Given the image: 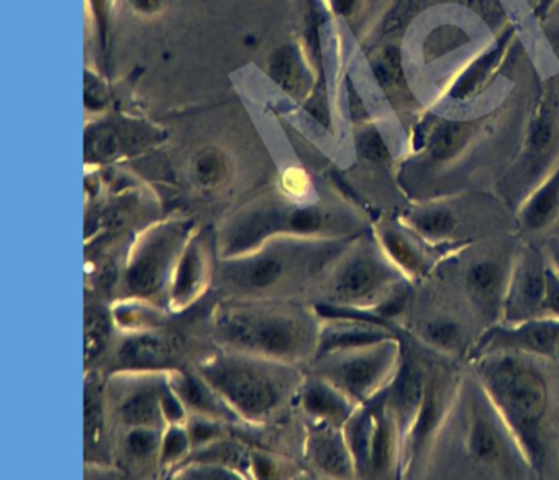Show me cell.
<instances>
[{"mask_svg":"<svg viewBox=\"0 0 559 480\" xmlns=\"http://www.w3.org/2000/svg\"><path fill=\"white\" fill-rule=\"evenodd\" d=\"M189 447H192V443L188 428H182L181 424H171L169 430L163 434L162 451H159L162 463H179L188 456Z\"/></svg>","mask_w":559,"mask_h":480,"instance_id":"1f68e13d","label":"cell"},{"mask_svg":"<svg viewBox=\"0 0 559 480\" xmlns=\"http://www.w3.org/2000/svg\"><path fill=\"white\" fill-rule=\"evenodd\" d=\"M356 0H333V5H335L336 12L342 15L352 14L353 9H355Z\"/></svg>","mask_w":559,"mask_h":480,"instance_id":"ab89813d","label":"cell"},{"mask_svg":"<svg viewBox=\"0 0 559 480\" xmlns=\"http://www.w3.org/2000/svg\"><path fill=\"white\" fill-rule=\"evenodd\" d=\"M402 225L433 250L460 248L463 244L460 243L463 218L460 212L454 211L450 205H428V207L407 211V214L402 217Z\"/></svg>","mask_w":559,"mask_h":480,"instance_id":"e0dca14e","label":"cell"},{"mask_svg":"<svg viewBox=\"0 0 559 480\" xmlns=\"http://www.w3.org/2000/svg\"><path fill=\"white\" fill-rule=\"evenodd\" d=\"M299 395L304 410L316 424L343 428L359 407L348 395L320 375L306 379Z\"/></svg>","mask_w":559,"mask_h":480,"instance_id":"d6986e66","label":"cell"},{"mask_svg":"<svg viewBox=\"0 0 559 480\" xmlns=\"http://www.w3.org/2000/svg\"><path fill=\"white\" fill-rule=\"evenodd\" d=\"M552 267H555L556 273L559 274V263H558V261H556L555 266H552Z\"/></svg>","mask_w":559,"mask_h":480,"instance_id":"60d3db41","label":"cell"},{"mask_svg":"<svg viewBox=\"0 0 559 480\" xmlns=\"http://www.w3.org/2000/svg\"><path fill=\"white\" fill-rule=\"evenodd\" d=\"M352 241L353 238H273L243 256L221 260L218 283L248 299L289 292L330 269Z\"/></svg>","mask_w":559,"mask_h":480,"instance_id":"6da1fadb","label":"cell"},{"mask_svg":"<svg viewBox=\"0 0 559 480\" xmlns=\"http://www.w3.org/2000/svg\"><path fill=\"white\" fill-rule=\"evenodd\" d=\"M189 459H191L189 463H211L230 467L240 473L248 472L253 464L250 454L240 444L231 443V441H211V443L198 447V451Z\"/></svg>","mask_w":559,"mask_h":480,"instance_id":"83f0119b","label":"cell"},{"mask_svg":"<svg viewBox=\"0 0 559 480\" xmlns=\"http://www.w3.org/2000/svg\"><path fill=\"white\" fill-rule=\"evenodd\" d=\"M414 329L421 343L450 356L461 355L469 338L463 320L448 310H435L430 316L418 320Z\"/></svg>","mask_w":559,"mask_h":480,"instance_id":"ffe728a7","label":"cell"},{"mask_svg":"<svg viewBox=\"0 0 559 480\" xmlns=\"http://www.w3.org/2000/svg\"><path fill=\"white\" fill-rule=\"evenodd\" d=\"M191 175L195 185L205 191H214L227 182L230 176V163L222 149L209 146L192 159Z\"/></svg>","mask_w":559,"mask_h":480,"instance_id":"484cf974","label":"cell"},{"mask_svg":"<svg viewBox=\"0 0 559 480\" xmlns=\"http://www.w3.org/2000/svg\"><path fill=\"white\" fill-rule=\"evenodd\" d=\"M130 4L140 14L152 15L162 9L163 0H130Z\"/></svg>","mask_w":559,"mask_h":480,"instance_id":"f35d334b","label":"cell"},{"mask_svg":"<svg viewBox=\"0 0 559 480\" xmlns=\"http://www.w3.org/2000/svg\"><path fill=\"white\" fill-rule=\"evenodd\" d=\"M86 106L87 109L100 110L106 106V89L99 81H86Z\"/></svg>","mask_w":559,"mask_h":480,"instance_id":"74e56055","label":"cell"},{"mask_svg":"<svg viewBox=\"0 0 559 480\" xmlns=\"http://www.w3.org/2000/svg\"><path fill=\"white\" fill-rule=\"evenodd\" d=\"M212 254L207 233L192 235L169 286V307L175 312L188 309L207 289L212 277Z\"/></svg>","mask_w":559,"mask_h":480,"instance_id":"9a60e30c","label":"cell"},{"mask_svg":"<svg viewBox=\"0 0 559 480\" xmlns=\"http://www.w3.org/2000/svg\"><path fill=\"white\" fill-rule=\"evenodd\" d=\"M559 217V169L548 181L543 182L519 211L523 230L538 233L551 227Z\"/></svg>","mask_w":559,"mask_h":480,"instance_id":"603a6c76","label":"cell"},{"mask_svg":"<svg viewBox=\"0 0 559 480\" xmlns=\"http://www.w3.org/2000/svg\"><path fill=\"white\" fill-rule=\"evenodd\" d=\"M548 266L535 248L516 251L503 300L502 322L520 323L546 316Z\"/></svg>","mask_w":559,"mask_h":480,"instance_id":"7c38bea8","label":"cell"},{"mask_svg":"<svg viewBox=\"0 0 559 480\" xmlns=\"http://www.w3.org/2000/svg\"><path fill=\"white\" fill-rule=\"evenodd\" d=\"M192 233V218H173L148 228L136 241L127 263L123 274L127 296L143 302L166 292Z\"/></svg>","mask_w":559,"mask_h":480,"instance_id":"ba28073f","label":"cell"},{"mask_svg":"<svg viewBox=\"0 0 559 480\" xmlns=\"http://www.w3.org/2000/svg\"><path fill=\"white\" fill-rule=\"evenodd\" d=\"M320 328L302 307L261 299L222 307L215 315V336L225 348L289 364L316 358Z\"/></svg>","mask_w":559,"mask_h":480,"instance_id":"3957f363","label":"cell"},{"mask_svg":"<svg viewBox=\"0 0 559 480\" xmlns=\"http://www.w3.org/2000/svg\"><path fill=\"white\" fill-rule=\"evenodd\" d=\"M358 221L346 211L263 199L231 215L217 238L221 260L243 256L277 237L355 238Z\"/></svg>","mask_w":559,"mask_h":480,"instance_id":"277c9868","label":"cell"},{"mask_svg":"<svg viewBox=\"0 0 559 480\" xmlns=\"http://www.w3.org/2000/svg\"><path fill=\"white\" fill-rule=\"evenodd\" d=\"M179 472L181 473L178 477H181V479L237 480L245 477L238 470L230 469V467L211 463H188Z\"/></svg>","mask_w":559,"mask_h":480,"instance_id":"836d02e7","label":"cell"},{"mask_svg":"<svg viewBox=\"0 0 559 480\" xmlns=\"http://www.w3.org/2000/svg\"><path fill=\"white\" fill-rule=\"evenodd\" d=\"M84 430H86L87 447L100 440L104 427V391L99 379L93 374L87 379L84 395Z\"/></svg>","mask_w":559,"mask_h":480,"instance_id":"f1b7e54d","label":"cell"},{"mask_svg":"<svg viewBox=\"0 0 559 480\" xmlns=\"http://www.w3.org/2000/svg\"><path fill=\"white\" fill-rule=\"evenodd\" d=\"M307 451L317 470L336 479L356 476L355 460L345 431L332 424H316L307 440Z\"/></svg>","mask_w":559,"mask_h":480,"instance_id":"ac0fdd59","label":"cell"},{"mask_svg":"<svg viewBox=\"0 0 559 480\" xmlns=\"http://www.w3.org/2000/svg\"><path fill=\"white\" fill-rule=\"evenodd\" d=\"M163 434L159 428H130L123 437V449L130 459L145 460L162 451Z\"/></svg>","mask_w":559,"mask_h":480,"instance_id":"4dcf8cb0","label":"cell"},{"mask_svg":"<svg viewBox=\"0 0 559 480\" xmlns=\"http://www.w3.org/2000/svg\"><path fill=\"white\" fill-rule=\"evenodd\" d=\"M407 277L385 256L378 241H359L340 254L323 283V305L338 309H388L405 299Z\"/></svg>","mask_w":559,"mask_h":480,"instance_id":"8992f818","label":"cell"},{"mask_svg":"<svg viewBox=\"0 0 559 480\" xmlns=\"http://www.w3.org/2000/svg\"><path fill=\"white\" fill-rule=\"evenodd\" d=\"M199 374L248 421H263L300 392L304 375L289 362L225 348L202 362Z\"/></svg>","mask_w":559,"mask_h":480,"instance_id":"5b68a950","label":"cell"},{"mask_svg":"<svg viewBox=\"0 0 559 480\" xmlns=\"http://www.w3.org/2000/svg\"><path fill=\"white\" fill-rule=\"evenodd\" d=\"M374 74L382 86H391L397 83L401 76V57L395 48H388L381 60L374 64Z\"/></svg>","mask_w":559,"mask_h":480,"instance_id":"8d00e7d4","label":"cell"},{"mask_svg":"<svg viewBox=\"0 0 559 480\" xmlns=\"http://www.w3.org/2000/svg\"><path fill=\"white\" fill-rule=\"evenodd\" d=\"M188 433L192 447L204 446L221 434V421L198 413L189 421Z\"/></svg>","mask_w":559,"mask_h":480,"instance_id":"e575fe53","label":"cell"},{"mask_svg":"<svg viewBox=\"0 0 559 480\" xmlns=\"http://www.w3.org/2000/svg\"><path fill=\"white\" fill-rule=\"evenodd\" d=\"M555 133L556 127L551 117L548 113L538 117L533 122L532 132H530V148H532V152L536 155H543L555 142Z\"/></svg>","mask_w":559,"mask_h":480,"instance_id":"d590c367","label":"cell"},{"mask_svg":"<svg viewBox=\"0 0 559 480\" xmlns=\"http://www.w3.org/2000/svg\"><path fill=\"white\" fill-rule=\"evenodd\" d=\"M477 381L486 391L533 469L545 464L543 423L549 408V387L532 355L497 351L476 356Z\"/></svg>","mask_w":559,"mask_h":480,"instance_id":"7a4b0ae2","label":"cell"},{"mask_svg":"<svg viewBox=\"0 0 559 480\" xmlns=\"http://www.w3.org/2000/svg\"><path fill=\"white\" fill-rule=\"evenodd\" d=\"M343 431L355 460L356 476L384 479L397 470L402 431L389 407L385 391L359 405Z\"/></svg>","mask_w":559,"mask_h":480,"instance_id":"30bf717a","label":"cell"},{"mask_svg":"<svg viewBox=\"0 0 559 480\" xmlns=\"http://www.w3.org/2000/svg\"><path fill=\"white\" fill-rule=\"evenodd\" d=\"M129 129L114 123H99L87 130L86 158L93 163H109L120 158L127 149L132 148L136 140L127 136Z\"/></svg>","mask_w":559,"mask_h":480,"instance_id":"cb8c5ba5","label":"cell"},{"mask_svg":"<svg viewBox=\"0 0 559 480\" xmlns=\"http://www.w3.org/2000/svg\"><path fill=\"white\" fill-rule=\"evenodd\" d=\"M271 77L283 87L286 93L300 96L306 91L307 80L304 73L302 60L296 48L286 47L274 51L270 63Z\"/></svg>","mask_w":559,"mask_h":480,"instance_id":"4316f807","label":"cell"},{"mask_svg":"<svg viewBox=\"0 0 559 480\" xmlns=\"http://www.w3.org/2000/svg\"><path fill=\"white\" fill-rule=\"evenodd\" d=\"M168 382H143L133 387L123 397L119 407V417L127 427H165L166 418L163 413V392Z\"/></svg>","mask_w":559,"mask_h":480,"instance_id":"44dd1931","label":"cell"},{"mask_svg":"<svg viewBox=\"0 0 559 480\" xmlns=\"http://www.w3.org/2000/svg\"><path fill=\"white\" fill-rule=\"evenodd\" d=\"M460 440L467 464L477 472L515 477L523 467L533 469L479 381L467 385L460 411Z\"/></svg>","mask_w":559,"mask_h":480,"instance_id":"52a82bcc","label":"cell"},{"mask_svg":"<svg viewBox=\"0 0 559 480\" xmlns=\"http://www.w3.org/2000/svg\"><path fill=\"white\" fill-rule=\"evenodd\" d=\"M497 351L523 352L558 361L559 319L539 316L526 322L492 326L477 343L476 356Z\"/></svg>","mask_w":559,"mask_h":480,"instance_id":"4fadbf2b","label":"cell"},{"mask_svg":"<svg viewBox=\"0 0 559 480\" xmlns=\"http://www.w3.org/2000/svg\"><path fill=\"white\" fill-rule=\"evenodd\" d=\"M185 351V339L175 332L150 329L122 339L117 348V368L123 371H162L175 368Z\"/></svg>","mask_w":559,"mask_h":480,"instance_id":"5bb4252c","label":"cell"},{"mask_svg":"<svg viewBox=\"0 0 559 480\" xmlns=\"http://www.w3.org/2000/svg\"><path fill=\"white\" fill-rule=\"evenodd\" d=\"M515 253L503 251H479L469 254L461 266L460 283L464 296L483 322L502 320L503 300L512 273Z\"/></svg>","mask_w":559,"mask_h":480,"instance_id":"8fae6325","label":"cell"},{"mask_svg":"<svg viewBox=\"0 0 559 480\" xmlns=\"http://www.w3.org/2000/svg\"><path fill=\"white\" fill-rule=\"evenodd\" d=\"M358 153L365 161L372 163V165H384L391 158V149H389L384 136L376 129L365 130L358 136Z\"/></svg>","mask_w":559,"mask_h":480,"instance_id":"d6a6232c","label":"cell"},{"mask_svg":"<svg viewBox=\"0 0 559 480\" xmlns=\"http://www.w3.org/2000/svg\"><path fill=\"white\" fill-rule=\"evenodd\" d=\"M110 339L109 315L99 307H91L86 312V364L96 361Z\"/></svg>","mask_w":559,"mask_h":480,"instance_id":"f546056e","label":"cell"},{"mask_svg":"<svg viewBox=\"0 0 559 480\" xmlns=\"http://www.w3.org/2000/svg\"><path fill=\"white\" fill-rule=\"evenodd\" d=\"M171 385L185 401L186 407L192 408L195 413L205 415L218 421H237L240 418L199 372L198 374L185 372L178 375Z\"/></svg>","mask_w":559,"mask_h":480,"instance_id":"7402d4cb","label":"cell"},{"mask_svg":"<svg viewBox=\"0 0 559 480\" xmlns=\"http://www.w3.org/2000/svg\"><path fill=\"white\" fill-rule=\"evenodd\" d=\"M376 241L385 256L407 279H424L435 266V260L431 257L433 248L415 237L402 224L381 221L376 228Z\"/></svg>","mask_w":559,"mask_h":480,"instance_id":"2e32d148","label":"cell"},{"mask_svg":"<svg viewBox=\"0 0 559 480\" xmlns=\"http://www.w3.org/2000/svg\"><path fill=\"white\" fill-rule=\"evenodd\" d=\"M473 133L474 130L469 123L444 120L438 123L428 135V155L438 163L450 161L466 148Z\"/></svg>","mask_w":559,"mask_h":480,"instance_id":"d4e9b609","label":"cell"},{"mask_svg":"<svg viewBox=\"0 0 559 480\" xmlns=\"http://www.w3.org/2000/svg\"><path fill=\"white\" fill-rule=\"evenodd\" d=\"M401 362V343L391 338L316 359V375L338 387L356 405H362L391 385Z\"/></svg>","mask_w":559,"mask_h":480,"instance_id":"9c48e42d","label":"cell"}]
</instances>
